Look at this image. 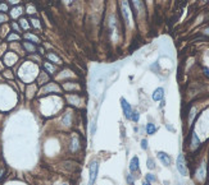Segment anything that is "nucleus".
<instances>
[{
    "label": "nucleus",
    "mask_w": 209,
    "mask_h": 185,
    "mask_svg": "<svg viewBox=\"0 0 209 185\" xmlns=\"http://www.w3.org/2000/svg\"><path fill=\"white\" fill-rule=\"evenodd\" d=\"M121 12L123 15V19H125L126 24L129 27L134 26V17H132V10L130 8V4L127 0H121Z\"/></svg>",
    "instance_id": "obj_1"
},
{
    "label": "nucleus",
    "mask_w": 209,
    "mask_h": 185,
    "mask_svg": "<svg viewBox=\"0 0 209 185\" xmlns=\"http://www.w3.org/2000/svg\"><path fill=\"white\" fill-rule=\"evenodd\" d=\"M97 174H99V162L94 160L89 165V185H94L97 179Z\"/></svg>",
    "instance_id": "obj_2"
},
{
    "label": "nucleus",
    "mask_w": 209,
    "mask_h": 185,
    "mask_svg": "<svg viewBox=\"0 0 209 185\" xmlns=\"http://www.w3.org/2000/svg\"><path fill=\"white\" fill-rule=\"evenodd\" d=\"M176 167H177L178 173H180L182 176L189 175V170H187V166H186V160H185V156H183L182 153L178 154V157L176 160Z\"/></svg>",
    "instance_id": "obj_3"
},
{
    "label": "nucleus",
    "mask_w": 209,
    "mask_h": 185,
    "mask_svg": "<svg viewBox=\"0 0 209 185\" xmlns=\"http://www.w3.org/2000/svg\"><path fill=\"white\" fill-rule=\"evenodd\" d=\"M81 148V140H80V135L77 133H73V135H72L71 138V144H69V151L72 153H76L78 152Z\"/></svg>",
    "instance_id": "obj_4"
},
{
    "label": "nucleus",
    "mask_w": 209,
    "mask_h": 185,
    "mask_svg": "<svg viewBox=\"0 0 209 185\" xmlns=\"http://www.w3.org/2000/svg\"><path fill=\"white\" fill-rule=\"evenodd\" d=\"M195 178L198 179L200 183H203L204 180H205V178H207V163L205 162L200 163V166L198 167V170H196V173H195Z\"/></svg>",
    "instance_id": "obj_5"
},
{
    "label": "nucleus",
    "mask_w": 209,
    "mask_h": 185,
    "mask_svg": "<svg viewBox=\"0 0 209 185\" xmlns=\"http://www.w3.org/2000/svg\"><path fill=\"white\" fill-rule=\"evenodd\" d=\"M121 107H122V110H123V114H125V118L126 119H131V115H132V107L131 105L129 104V102L126 101V98H121Z\"/></svg>",
    "instance_id": "obj_6"
},
{
    "label": "nucleus",
    "mask_w": 209,
    "mask_h": 185,
    "mask_svg": "<svg viewBox=\"0 0 209 185\" xmlns=\"http://www.w3.org/2000/svg\"><path fill=\"white\" fill-rule=\"evenodd\" d=\"M157 156H158V158H159V161L163 163L164 166H169L171 165V162H172V158H171V156L168 153H165V152H163V151H159V152L157 153Z\"/></svg>",
    "instance_id": "obj_7"
},
{
    "label": "nucleus",
    "mask_w": 209,
    "mask_h": 185,
    "mask_svg": "<svg viewBox=\"0 0 209 185\" xmlns=\"http://www.w3.org/2000/svg\"><path fill=\"white\" fill-rule=\"evenodd\" d=\"M72 123H73V113H72V110H68L67 113L63 115V119H62V124L67 128H69L72 125Z\"/></svg>",
    "instance_id": "obj_8"
},
{
    "label": "nucleus",
    "mask_w": 209,
    "mask_h": 185,
    "mask_svg": "<svg viewBox=\"0 0 209 185\" xmlns=\"http://www.w3.org/2000/svg\"><path fill=\"white\" fill-rule=\"evenodd\" d=\"M52 92L59 93L61 92V87L57 86L55 83H48V86H45V87L41 89V93H52Z\"/></svg>",
    "instance_id": "obj_9"
},
{
    "label": "nucleus",
    "mask_w": 209,
    "mask_h": 185,
    "mask_svg": "<svg viewBox=\"0 0 209 185\" xmlns=\"http://www.w3.org/2000/svg\"><path fill=\"white\" fill-rule=\"evenodd\" d=\"M129 169H130V173L134 174V173H137L140 170V161H139V157H132L131 161H130V165H129Z\"/></svg>",
    "instance_id": "obj_10"
},
{
    "label": "nucleus",
    "mask_w": 209,
    "mask_h": 185,
    "mask_svg": "<svg viewBox=\"0 0 209 185\" xmlns=\"http://www.w3.org/2000/svg\"><path fill=\"white\" fill-rule=\"evenodd\" d=\"M66 98H67L68 104L73 105V106H76V107H80L81 104H82V101H81V97L78 96V94H68Z\"/></svg>",
    "instance_id": "obj_11"
},
{
    "label": "nucleus",
    "mask_w": 209,
    "mask_h": 185,
    "mask_svg": "<svg viewBox=\"0 0 209 185\" xmlns=\"http://www.w3.org/2000/svg\"><path fill=\"white\" fill-rule=\"evenodd\" d=\"M200 147V139H199V137L198 134H196L195 132L191 133V142H190V148L191 151H195V149H198Z\"/></svg>",
    "instance_id": "obj_12"
},
{
    "label": "nucleus",
    "mask_w": 209,
    "mask_h": 185,
    "mask_svg": "<svg viewBox=\"0 0 209 185\" xmlns=\"http://www.w3.org/2000/svg\"><path fill=\"white\" fill-rule=\"evenodd\" d=\"M63 88L67 89L68 92L78 91V89H80V84L76 83V82H66V83H63Z\"/></svg>",
    "instance_id": "obj_13"
},
{
    "label": "nucleus",
    "mask_w": 209,
    "mask_h": 185,
    "mask_svg": "<svg viewBox=\"0 0 209 185\" xmlns=\"http://www.w3.org/2000/svg\"><path fill=\"white\" fill-rule=\"evenodd\" d=\"M17 55L16 54H13V53H8L5 56H4V63L7 64L8 67H10V65H13V64L17 61Z\"/></svg>",
    "instance_id": "obj_14"
},
{
    "label": "nucleus",
    "mask_w": 209,
    "mask_h": 185,
    "mask_svg": "<svg viewBox=\"0 0 209 185\" xmlns=\"http://www.w3.org/2000/svg\"><path fill=\"white\" fill-rule=\"evenodd\" d=\"M163 97H164V88H162V87L157 88L155 91L153 92V94H151V98L154 101H162V100H163Z\"/></svg>",
    "instance_id": "obj_15"
},
{
    "label": "nucleus",
    "mask_w": 209,
    "mask_h": 185,
    "mask_svg": "<svg viewBox=\"0 0 209 185\" xmlns=\"http://www.w3.org/2000/svg\"><path fill=\"white\" fill-rule=\"evenodd\" d=\"M131 3L134 4L135 9L139 12V14H143V13L145 12V5H144L143 0H131Z\"/></svg>",
    "instance_id": "obj_16"
},
{
    "label": "nucleus",
    "mask_w": 209,
    "mask_h": 185,
    "mask_svg": "<svg viewBox=\"0 0 209 185\" xmlns=\"http://www.w3.org/2000/svg\"><path fill=\"white\" fill-rule=\"evenodd\" d=\"M23 13V8L22 7H17V8H13L10 12V15L12 18H18V17H21V14Z\"/></svg>",
    "instance_id": "obj_17"
},
{
    "label": "nucleus",
    "mask_w": 209,
    "mask_h": 185,
    "mask_svg": "<svg viewBox=\"0 0 209 185\" xmlns=\"http://www.w3.org/2000/svg\"><path fill=\"white\" fill-rule=\"evenodd\" d=\"M145 129H146V133H148L149 135H153L157 132V127L153 123H148L146 124V128H145Z\"/></svg>",
    "instance_id": "obj_18"
},
{
    "label": "nucleus",
    "mask_w": 209,
    "mask_h": 185,
    "mask_svg": "<svg viewBox=\"0 0 209 185\" xmlns=\"http://www.w3.org/2000/svg\"><path fill=\"white\" fill-rule=\"evenodd\" d=\"M44 68L46 69V72H48L49 74H54V73H55V67L52 65L50 63H45L44 64Z\"/></svg>",
    "instance_id": "obj_19"
},
{
    "label": "nucleus",
    "mask_w": 209,
    "mask_h": 185,
    "mask_svg": "<svg viewBox=\"0 0 209 185\" xmlns=\"http://www.w3.org/2000/svg\"><path fill=\"white\" fill-rule=\"evenodd\" d=\"M48 59L52 60V61H54V63H57V64H62V60L54 54H48Z\"/></svg>",
    "instance_id": "obj_20"
},
{
    "label": "nucleus",
    "mask_w": 209,
    "mask_h": 185,
    "mask_svg": "<svg viewBox=\"0 0 209 185\" xmlns=\"http://www.w3.org/2000/svg\"><path fill=\"white\" fill-rule=\"evenodd\" d=\"M23 46H24V49H26V50L28 51V53H33V51L36 50V47L33 46L32 44H30V42H24Z\"/></svg>",
    "instance_id": "obj_21"
},
{
    "label": "nucleus",
    "mask_w": 209,
    "mask_h": 185,
    "mask_svg": "<svg viewBox=\"0 0 209 185\" xmlns=\"http://www.w3.org/2000/svg\"><path fill=\"white\" fill-rule=\"evenodd\" d=\"M195 115H196V109H195V107H193V109L190 110V114H189V124H190V125H191V123H193Z\"/></svg>",
    "instance_id": "obj_22"
},
{
    "label": "nucleus",
    "mask_w": 209,
    "mask_h": 185,
    "mask_svg": "<svg viewBox=\"0 0 209 185\" xmlns=\"http://www.w3.org/2000/svg\"><path fill=\"white\" fill-rule=\"evenodd\" d=\"M146 166H148L149 170H154V169H155V162H154V160H153V158H148Z\"/></svg>",
    "instance_id": "obj_23"
},
{
    "label": "nucleus",
    "mask_w": 209,
    "mask_h": 185,
    "mask_svg": "<svg viewBox=\"0 0 209 185\" xmlns=\"http://www.w3.org/2000/svg\"><path fill=\"white\" fill-rule=\"evenodd\" d=\"M24 37H26L27 40H31V41H33V42H40V38L37 37V36H33V35H31V33H26V35H24Z\"/></svg>",
    "instance_id": "obj_24"
},
{
    "label": "nucleus",
    "mask_w": 209,
    "mask_h": 185,
    "mask_svg": "<svg viewBox=\"0 0 209 185\" xmlns=\"http://www.w3.org/2000/svg\"><path fill=\"white\" fill-rule=\"evenodd\" d=\"M145 179H146V181H149V183H154L155 180H157V178H155V175L154 174H146V176H145Z\"/></svg>",
    "instance_id": "obj_25"
},
{
    "label": "nucleus",
    "mask_w": 209,
    "mask_h": 185,
    "mask_svg": "<svg viewBox=\"0 0 209 185\" xmlns=\"http://www.w3.org/2000/svg\"><path fill=\"white\" fill-rule=\"evenodd\" d=\"M126 181H127V184L129 185H134L135 184V178H134V175L132 174H129L126 176Z\"/></svg>",
    "instance_id": "obj_26"
},
{
    "label": "nucleus",
    "mask_w": 209,
    "mask_h": 185,
    "mask_svg": "<svg viewBox=\"0 0 209 185\" xmlns=\"http://www.w3.org/2000/svg\"><path fill=\"white\" fill-rule=\"evenodd\" d=\"M139 119H140V114L137 113V111H134L132 115H131V119L130 120H132V121H135V123H137Z\"/></svg>",
    "instance_id": "obj_27"
},
{
    "label": "nucleus",
    "mask_w": 209,
    "mask_h": 185,
    "mask_svg": "<svg viewBox=\"0 0 209 185\" xmlns=\"http://www.w3.org/2000/svg\"><path fill=\"white\" fill-rule=\"evenodd\" d=\"M19 23H21V27H22L23 29H28V28H30V24H28V22H27V19L22 18V19L19 20Z\"/></svg>",
    "instance_id": "obj_28"
},
{
    "label": "nucleus",
    "mask_w": 209,
    "mask_h": 185,
    "mask_svg": "<svg viewBox=\"0 0 209 185\" xmlns=\"http://www.w3.org/2000/svg\"><path fill=\"white\" fill-rule=\"evenodd\" d=\"M31 22H32V26L33 27H36V28H41V26H40V20L39 19H31Z\"/></svg>",
    "instance_id": "obj_29"
},
{
    "label": "nucleus",
    "mask_w": 209,
    "mask_h": 185,
    "mask_svg": "<svg viewBox=\"0 0 209 185\" xmlns=\"http://www.w3.org/2000/svg\"><path fill=\"white\" fill-rule=\"evenodd\" d=\"M8 40L9 41H13V40H19V36L16 35V33H12V35L8 36Z\"/></svg>",
    "instance_id": "obj_30"
},
{
    "label": "nucleus",
    "mask_w": 209,
    "mask_h": 185,
    "mask_svg": "<svg viewBox=\"0 0 209 185\" xmlns=\"http://www.w3.org/2000/svg\"><path fill=\"white\" fill-rule=\"evenodd\" d=\"M27 13H28V14H33V13H36V9H35V7H32V5H28V7H27Z\"/></svg>",
    "instance_id": "obj_31"
},
{
    "label": "nucleus",
    "mask_w": 209,
    "mask_h": 185,
    "mask_svg": "<svg viewBox=\"0 0 209 185\" xmlns=\"http://www.w3.org/2000/svg\"><path fill=\"white\" fill-rule=\"evenodd\" d=\"M8 20V17L5 14H3V13H0V23H4Z\"/></svg>",
    "instance_id": "obj_32"
},
{
    "label": "nucleus",
    "mask_w": 209,
    "mask_h": 185,
    "mask_svg": "<svg viewBox=\"0 0 209 185\" xmlns=\"http://www.w3.org/2000/svg\"><path fill=\"white\" fill-rule=\"evenodd\" d=\"M141 148L143 149H148V140L146 139H143L141 140Z\"/></svg>",
    "instance_id": "obj_33"
},
{
    "label": "nucleus",
    "mask_w": 209,
    "mask_h": 185,
    "mask_svg": "<svg viewBox=\"0 0 209 185\" xmlns=\"http://www.w3.org/2000/svg\"><path fill=\"white\" fill-rule=\"evenodd\" d=\"M95 132H96V124H95V121H92V124H91V134H95Z\"/></svg>",
    "instance_id": "obj_34"
},
{
    "label": "nucleus",
    "mask_w": 209,
    "mask_h": 185,
    "mask_svg": "<svg viewBox=\"0 0 209 185\" xmlns=\"http://www.w3.org/2000/svg\"><path fill=\"white\" fill-rule=\"evenodd\" d=\"M4 175H5V167H0V180L3 179Z\"/></svg>",
    "instance_id": "obj_35"
},
{
    "label": "nucleus",
    "mask_w": 209,
    "mask_h": 185,
    "mask_svg": "<svg viewBox=\"0 0 209 185\" xmlns=\"http://www.w3.org/2000/svg\"><path fill=\"white\" fill-rule=\"evenodd\" d=\"M0 10H1V12H7L8 10V5H7V4H0Z\"/></svg>",
    "instance_id": "obj_36"
},
{
    "label": "nucleus",
    "mask_w": 209,
    "mask_h": 185,
    "mask_svg": "<svg viewBox=\"0 0 209 185\" xmlns=\"http://www.w3.org/2000/svg\"><path fill=\"white\" fill-rule=\"evenodd\" d=\"M13 28L16 29V31H17V32H19V31H21V29H19V26H18V24H17V23H13Z\"/></svg>",
    "instance_id": "obj_37"
},
{
    "label": "nucleus",
    "mask_w": 209,
    "mask_h": 185,
    "mask_svg": "<svg viewBox=\"0 0 209 185\" xmlns=\"http://www.w3.org/2000/svg\"><path fill=\"white\" fill-rule=\"evenodd\" d=\"M21 1V0H9V3L10 4H13V5H16V4H18Z\"/></svg>",
    "instance_id": "obj_38"
},
{
    "label": "nucleus",
    "mask_w": 209,
    "mask_h": 185,
    "mask_svg": "<svg viewBox=\"0 0 209 185\" xmlns=\"http://www.w3.org/2000/svg\"><path fill=\"white\" fill-rule=\"evenodd\" d=\"M204 35L209 36V28H205V29H204Z\"/></svg>",
    "instance_id": "obj_39"
},
{
    "label": "nucleus",
    "mask_w": 209,
    "mask_h": 185,
    "mask_svg": "<svg viewBox=\"0 0 209 185\" xmlns=\"http://www.w3.org/2000/svg\"><path fill=\"white\" fill-rule=\"evenodd\" d=\"M143 185H151V183H149V181H146V180H145V181L143 183Z\"/></svg>",
    "instance_id": "obj_40"
},
{
    "label": "nucleus",
    "mask_w": 209,
    "mask_h": 185,
    "mask_svg": "<svg viewBox=\"0 0 209 185\" xmlns=\"http://www.w3.org/2000/svg\"><path fill=\"white\" fill-rule=\"evenodd\" d=\"M63 1H64V3H66V4H69V3H71V1H72V0H63Z\"/></svg>",
    "instance_id": "obj_41"
},
{
    "label": "nucleus",
    "mask_w": 209,
    "mask_h": 185,
    "mask_svg": "<svg viewBox=\"0 0 209 185\" xmlns=\"http://www.w3.org/2000/svg\"><path fill=\"white\" fill-rule=\"evenodd\" d=\"M63 185H69V184H63Z\"/></svg>",
    "instance_id": "obj_42"
}]
</instances>
